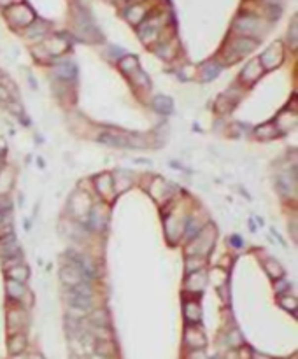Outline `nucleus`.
Here are the masks:
<instances>
[{"label": "nucleus", "mask_w": 298, "mask_h": 359, "mask_svg": "<svg viewBox=\"0 0 298 359\" xmlns=\"http://www.w3.org/2000/svg\"><path fill=\"white\" fill-rule=\"evenodd\" d=\"M290 39H291V46L293 49L297 47L298 42V34H297V18H293V23H291V34H290Z\"/></svg>", "instance_id": "obj_22"}, {"label": "nucleus", "mask_w": 298, "mask_h": 359, "mask_svg": "<svg viewBox=\"0 0 298 359\" xmlns=\"http://www.w3.org/2000/svg\"><path fill=\"white\" fill-rule=\"evenodd\" d=\"M153 107H155V111L160 112V114H172V111H174V102H172L170 97L158 95V97H155V100H153Z\"/></svg>", "instance_id": "obj_5"}, {"label": "nucleus", "mask_w": 298, "mask_h": 359, "mask_svg": "<svg viewBox=\"0 0 298 359\" xmlns=\"http://www.w3.org/2000/svg\"><path fill=\"white\" fill-rule=\"evenodd\" d=\"M259 76H261V63H259V60H253V62L246 67L244 72H242V78L248 79L249 82H255Z\"/></svg>", "instance_id": "obj_9"}, {"label": "nucleus", "mask_w": 298, "mask_h": 359, "mask_svg": "<svg viewBox=\"0 0 298 359\" xmlns=\"http://www.w3.org/2000/svg\"><path fill=\"white\" fill-rule=\"evenodd\" d=\"M5 270H9V268L16 267V265H21V256H16V258H9L5 259Z\"/></svg>", "instance_id": "obj_23"}, {"label": "nucleus", "mask_w": 298, "mask_h": 359, "mask_svg": "<svg viewBox=\"0 0 298 359\" xmlns=\"http://www.w3.org/2000/svg\"><path fill=\"white\" fill-rule=\"evenodd\" d=\"M14 359H25V358H18V356H16V358Z\"/></svg>", "instance_id": "obj_30"}, {"label": "nucleus", "mask_w": 298, "mask_h": 359, "mask_svg": "<svg viewBox=\"0 0 298 359\" xmlns=\"http://www.w3.org/2000/svg\"><path fill=\"white\" fill-rule=\"evenodd\" d=\"M255 47H256V40L251 39V37H240V39L233 40V44H232L233 53L237 54L235 60L240 58V56H244V54L251 53Z\"/></svg>", "instance_id": "obj_3"}, {"label": "nucleus", "mask_w": 298, "mask_h": 359, "mask_svg": "<svg viewBox=\"0 0 298 359\" xmlns=\"http://www.w3.org/2000/svg\"><path fill=\"white\" fill-rule=\"evenodd\" d=\"M265 270H267L268 275H270L272 279H275V280H279V279L284 275V270L281 268V265H279L275 259H267V261H265Z\"/></svg>", "instance_id": "obj_14"}, {"label": "nucleus", "mask_w": 298, "mask_h": 359, "mask_svg": "<svg viewBox=\"0 0 298 359\" xmlns=\"http://www.w3.org/2000/svg\"><path fill=\"white\" fill-rule=\"evenodd\" d=\"M275 133H277V130H275L274 124H263L261 128H258V130H256V135L261 137V139H265V140L274 139Z\"/></svg>", "instance_id": "obj_19"}, {"label": "nucleus", "mask_w": 298, "mask_h": 359, "mask_svg": "<svg viewBox=\"0 0 298 359\" xmlns=\"http://www.w3.org/2000/svg\"><path fill=\"white\" fill-rule=\"evenodd\" d=\"M56 72H58V76L62 79H72L78 70H76V67H74L72 63H69V65H62Z\"/></svg>", "instance_id": "obj_21"}, {"label": "nucleus", "mask_w": 298, "mask_h": 359, "mask_svg": "<svg viewBox=\"0 0 298 359\" xmlns=\"http://www.w3.org/2000/svg\"><path fill=\"white\" fill-rule=\"evenodd\" d=\"M9 97H11V95H9V89L5 88L4 84H0V100H9Z\"/></svg>", "instance_id": "obj_25"}, {"label": "nucleus", "mask_w": 298, "mask_h": 359, "mask_svg": "<svg viewBox=\"0 0 298 359\" xmlns=\"http://www.w3.org/2000/svg\"><path fill=\"white\" fill-rule=\"evenodd\" d=\"M89 322L93 324V328H105V326L109 324V316H107V312L105 310H102V309H97V310H93L91 312V316H89Z\"/></svg>", "instance_id": "obj_12"}, {"label": "nucleus", "mask_w": 298, "mask_h": 359, "mask_svg": "<svg viewBox=\"0 0 298 359\" xmlns=\"http://www.w3.org/2000/svg\"><path fill=\"white\" fill-rule=\"evenodd\" d=\"M237 356H239V354H237V352H230V354H228V359H239V358H237Z\"/></svg>", "instance_id": "obj_27"}, {"label": "nucleus", "mask_w": 298, "mask_h": 359, "mask_svg": "<svg viewBox=\"0 0 298 359\" xmlns=\"http://www.w3.org/2000/svg\"><path fill=\"white\" fill-rule=\"evenodd\" d=\"M95 351H97V356H102V358H111V356L114 354V345L111 344V342H107V340H98Z\"/></svg>", "instance_id": "obj_15"}, {"label": "nucleus", "mask_w": 298, "mask_h": 359, "mask_svg": "<svg viewBox=\"0 0 298 359\" xmlns=\"http://www.w3.org/2000/svg\"><path fill=\"white\" fill-rule=\"evenodd\" d=\"M127 18H128V21L130 23H133V25H137V23H140V21L146 18V9L142 7V5H132L130 9H127Z\"/></svg>", "instance_id": "obj_13"}, {"label": "nucleus", "mask_w": 298, "mask_h": 359, "mask_svg": "<svg viewBox=\"0 0 298 359\" xmlns=\"http://www.w3.org/2000/svg\"><path fill=\"white\" fill-rule=\"evenodd\" d=\"M9 352L12 356H20L21 352L25 351V345H27V340H25V335L21 333H14V335L9 338Z\"/></svg>", "instance_id": "obj_7"}, {"label": "nucleus", "mask_w": 298, "mask_h": 359, "mask_svg": "<svg viewBox=\"0 0 298 359\" xmlns=\"http://www.w3.org/2000/svg\"><path fill=\"white\" fill-rule=\"evenodd\" d=\"M5 16H7L9 23L14 25V27H25V28H27L28 25L35 21L34 11H32V9L28 7V5H25V4H16V5L7 7Z\"/></svg>", "instance_id": "obj_1"}, {"label": "nucleus", "mask_w": 298, "mask_h": 359, "mask_svg": "<svg viewBox=\"0 0 298 359\" xmlns=\"http://www.w3.org/2000/svg\"><path fill=\"white\" fill-rule=\"evenodd\" d=\"M283 60V51H281V44H274L268 51H265L259 58V63L265 67V69H274L275 65H279Z\"/></svg>", "instance_id": "obj_2"}, {"label": "nucleus", "mask_w": 298, "mask_h": 359, "mask_svg": "<svg viewBox=\"0 0 298 359\" xmlns=\"http://www.w3.org/2000/svg\"><path fill=\"white\" fill-rule=\"evenodd\" d=\"M221 72V67L216 65V63H209V65L204 67V79H206V82L213 81L214 78H217Z\"/></svg>", "instance_id": "obj_18"}, {"label": "nucleus", "mask_w": 298, "mask_h": 359, "mask_svg": "<svg viewBox=\"0 0 298 359\" xmlns=\"http://www.w3.org/2000/svg\"><path fill=\"white\" fill-rule=\"evenodd\" d=\"M120 65H121V70H123V72H133V70H137L139 62H137L135 56H132V54H127V56H123V58H121Z\"/></svg>", "instance_id": "obj_16"}, {"label": "nucleus", "mask_w": 298, "mask_h": 359, "mask_svg": "<svg viewBox=\"0 0 298 359\" xmlns=\"http://www.w3.org/2000/svg\"><path fill=\"white\" fill-rule=\"evenodd\" d=\"M258 27H259V20L255 18V16H242V18H239L235 23L237 30L242 32V34H246V35H251Z\"/></svg>", "instance_id": "obj_4"}, {"label": "nucleus", "mask_w": 298, "mask_h": 359, "mask_svg": "<svg viewBox=\"0 0 298 359\" xmlns=\"http://www.w3.org/2000/svg\"><path fill=\"white\" fill-rule=\"evenodd\" d=\"M67 47V42L65 40H60L58 37H54L53 40H51L49 47H47V51H49V54H60L62 51H65Z\"/></svg>", "instance_id": "obj_20"}, {"label": "nucleus", "mask_w": 298, "mask_h": 359, "mask_svg": "<svg viewBox=\"0 0 298 359\" xmlns=\"http://www.w3.org/2000/svg\"><path fill=\"white\" fill-rule=\"evenodd\" d=\"M5 289H7L9 298H12V300H20V298H23L25 294H27L25 286L21 284V282L7 280V282H5Z\"/></svg>", "instance_id": "obj_11"}, {"label": "nucleus", "mask_w": 298, "mask_h": 359, "mask_svg": "<svg viewBox=\"0 0 298 359\" xmlns=\"http://www.w3.org/2000/svg\"><path fill=\"white\" fill-rule=\"evenodd\" d=\"M47 32V27L46 23H43V21H34V23H30L27 27V37H30V39H41V37H44Z\"/></svg>", "instance_id": "obj_10"}, {"label": "nucleus", "mask_w": 298, "mask_h": 359, "mask_svg": "<svg viewBox=\"0 0 298 359\" xmlns=\"http://www.w3.org/2000/svg\"><path fill=\"white\" fill-rule=\"evenodd\" d=\"M70 294H76V296H81V298H91L89 284H86V282H79L78 286L70 287Z\"/></svg>", "instance_id": "obj_17"}, {"label": "nucleus", "mask_w": 298, "mask_h": 359, "mask_svg": "<svg viewBox=\"0 0 298 359\" xmlns=\"http://www.w3.org/2000/svg\"><path fill=\"white\" fill-rule=\"evenodd\" d=\"M67 301H69L70 309L81 310V312H88L91 309V298H81L76 294H67Z\"/></svg>", "instance_id": "obj_6"}, {"label": "nucleus", "mask_w": 298, "mask_h": 359, "mask_svg": "<svg viewBox=\"0 0 298 359\" xmlns=\"http://www.w3.org/2000/svg\"><path fill=\"white\" fill-rule=\"evenodd\" d=\"M91 359H107V358H102V356H91Z\"/></svg>", "instance_id": "obj_29"}, {"label": "nucleus", "mask_w": 298, "mask_h": 359, "mask_svg": "<svg viewBox=\"0 0 298 359\" xmlns=\"http://www.w3.org/2000/svg\"><path fill=\"white\" fill-rule=\"evenodd\" d=\"M12 5V0H0V7H11Z\"/></svg>", "instance_id": "obj_26"}, {"label": "nucleus", "mask_w": 298, "mask_h": 359, "mask_svg": "<svg viewBox=\"0 0 298 359\" xmlns=\"http://www.w3.org/2000/svg\"><path fill=\"white\" fill-rule=\"evenodd\" d=\"M281 303H283L284 309H288V310H295V307H297V300H295V298H291V300L283 298V300H281Z\"/></svg>", "instance_id": "obj_24"}, {"label": "nucleus", "mask_w": 298, "mask_h": 359, "mask_svg": "<svg viewBox=\"0 0 298 359\" xmlns=\"http://www.w3.org/2000/svg\"><path fill=\"white\" fill-rule=\"evenodd\" d=\"M7 277H9V280L25 284V280L28 279V268L25 267V265H16V267H12L7 270Z\"/></svg>", "instance_id": "obj_8"}, {"label": "nucleus", "mask_w": 298, "mask_h": 359, "mask_svg": "<svg viewBox=\"0 0 298 359\" xmlns=\"http://www.w3.org/2000/svg\"><path fill=\"white\" fill-rule=\"evenodd\" d=\"M232 243H235V245H240V240L239 239H232Z\"/></svg>", "instance_id": "obj_28"}]
</instances>
